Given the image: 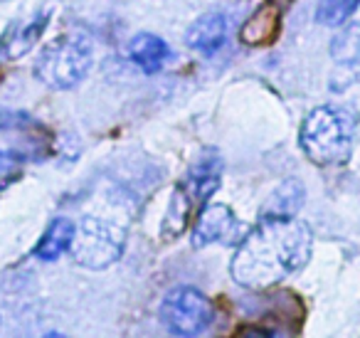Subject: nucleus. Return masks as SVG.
<instances>
[{
  "label": "nucleus",
  "mask_w": 360,
  "mask_h": 338,
  "mask_svg": "<svg viewBox=\"0 0 360 338\" xmlns=\"http://www.w3.org/2000/svg\"><path fill=\"white\" fill-rule=\"evenodd\" d=\"M227 40V18L222 13H205L191 25L186 35V45L202 57H210L225 45Z\"/></svg>",
  "instance_id": "nucleus-7"
},
{
  "label": "nucleus",
  "mask_w": 360,
  "mask_h": 338,
  "mask_svg": "<svg viewBox=\"0 0 360 338\" xmlns=\"http://www.w3.org/2000/svg\"><path fill=\"white\" fill-rule=\"evenodd\" d=\"M91 62L94 50L89 37L82 32H67L45 45L35 62V77L50 89H72L89 75Z\"/></svg>",
  "instance_id": "nucleus-3"
},
{
  "label": "nucleus",
  "mask_w": 360,
  "mask_h": 338,
  "mask_svg": "<svg viewBox=\"0 0 360 338\" xmlns=\"http://www.w3.org/2000/svg\"><path fill=\"white\" fill-rule=\"evenodd\" d=\"M304 200V188L296 180H286L279 190L274 193V198L269 200V210H274L271 215H294V210L301 208Z\"/></svg>",
  "instance_id": "nucleus-14"
},
{
  "label": "nucleus",
  "mask_w": 360,
  "mask_h": 338,
  "mask_svg": "<svg viewBox=\"0 0 360 338\" xmlns=\"http://www.w3.org/2000/svg\"><path fill=\"white\" fill-rule=\"evenodd\" d=\"M215 318L212 301L193 287H175L160 303V321L175 336L202 333Z\"/></svg>",
  "instance_id": "nucleus-5"
},
{
  "label": "nucleus",
  "mask_w": 360,
  "mask_h": 338,
  "mask_svg": "<svg viewBox=\"0 0 360 338\" xmlns=\"http://www.w3.org/2000/svg\"><path fill=\"white\" fill-rule=\"evenodd\" d=\"M311 230L294 215H266L240 242L232 277L240 287L266 289L304 269L311 257Z\"/></svg>",
  "instance_id": "nucleus-1"
},
{
  "label": "nucleus",
  "mask_w": 360,
  "mask_h": 338,
  "mask_svg": "<svg viewBox=\"0 0 360 338\" xmlns=\"http://www.w3.org/2000/svg\"><path fill=\"white\" fill-rule=\"evenodd\" d=\"M330 55L340 65H355L360 60V25H348L330 45Z\"/></svg>",
  "instance_id": "nucleus-13"
},
{
  "label": "nucleus",
  "mask_w": 360,
  "mask_h": 338,
  "mask_svg": "<svg viewBox=\"0 0 360 338\" xmlns=\"http://www.w3.org/2000/svg\"><path fill=\"white\" fill-rule=\"evenodd\" d=\"M170 50L165 45V40L150 35V32H141L131 40L129 45V57L134 60V65H139L146 75H153V72H160L168 60Z\"/></svg>",
  "instance_id": "nucleus-10"
},
{
  "label": "nucleus",
  "mask_w": 360,
  "mask_h": 338,
  "mask_svg": "<svg viewBox=\"0 0 360 338\" xmlns=\"http://www.w3.org/2000/svg\"><path fill=\"white\" fill-rule=\"evenodd\" d=\"M353 119L345 111L319 106L301 124L299 144L311 163L343 165L353 151Z\"/></svg>",
  "instance_id": "nucleus-2"
},
{
  "label": "nucleus",
  "mask_w": 360,
  "mask_h": 338,
  "mask_svg": "<svg viewBox=\"0 0 360 338\" xmlns=\"http://www.w3.org/2000/svg\"><path fill=\"white\" fill-rule=\"evenodd\" d=\"M45 23L47 15H35L32 20L11 27V32L0 40V55L6 60H18V57L27 55L32 50V45H37V40H40Z\"/></svg>",
  "instance_id": "nucleus-9"
},
{
  "label": "nucleus",
  "mask_w": 360,
  "mask_h": 338,
  "mask_svg": "<svg viewBox=\"0 0 360 338\" xmlns=\"http://www.w3.org/2000/svg\"><path fill=\"white\" fill-rule=\"evenodd\" d=\"M22 163H25V158L15 151H0V188H6L20 178Z\"/></svg>",
  "instance_id": "nucleus-15"
},
{
  "label": "nucleus",
  "mask_w": 360,
  "mask_h": 338,
  "mask_svg": "<svg viewBox=\"0 0 360 338\" xmlns=\"http://www.w3.org/2000/svg\"><path fill=\"white\" fill-rule=\"evenodd\" d=\"M126 242V227L116 220H106L99 215H86L75 230L72 239V257L86 269H106L121 257Z\"/></svg>",
  "instance_id": "nucleus-4"
},
{
  "label": "nucleus",
  "mask_w": 360,
  "mask_h": 338,
  "mask_svg": "<svg viewBox=\"0 0 360 338\" xmlns=\"http://www.w3.org/2000/svg\"><path fill=\"white\" fill-rule=\"evenodd\" d=\"M360 0H319L316 8V20L326 27H340L355 11Z\"/></svg>",
  "instance_id": "nucleus-12"
},
{
  "label": "nucleus",
  "mask_w": 360,
  "mask_h": 338,
  "mask_svg": "<svg viewBox=\"0 0 360 338\" xmlns=\"http://www.w3.org/2000/svg\"><path fill=\"white\" fill-rule=\"evenodd\" d=\"M75 225L67 218L52 220V225L47 227V232L42 234V239L35 247V257L42 262H55L57 257L67 252L72 247V239H75Z\"/></svg>",
  "instance_id": "nucleus-11"
},
{
  "label": "nucleus",
  "mask_w": 360,
  "mask_h": 338,
  "mask_svg": "<svg viewBox=\"0 0 360 338\" xmlns=\"http://www.w3.org/2000/svg\"><path fill=\"white\" fill-rule=\"evenodd\" d=\"M279 30H281L279 11H276V6L266 3V6H262L259 11L242 25L240 40L250 47H266L279 37Z\"/></svg>",
  "instance_id": "nucleus-8"
},
{
  "label": "nucleus",
  "mask_w": 360,
  "mask_h": 338,
  "mask_svg": "<svg viewBox=\"0 0 360 338\" xmlns=\"http://www.w3.org/2000/svg\"><path fill=\"white\" fill-rule=\"evenodd\" d=\"M237 230H240V223L227 205H205L198 213L195 227H193V244L207 247L215 242H230L237 237Z\"/></svg>",
  "instance_id": "nucleus-6"
}]
</instances>
